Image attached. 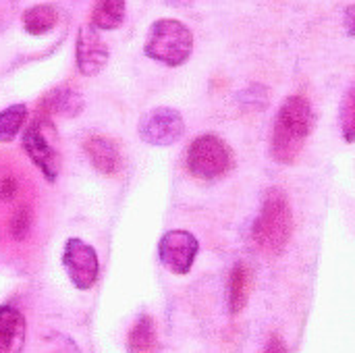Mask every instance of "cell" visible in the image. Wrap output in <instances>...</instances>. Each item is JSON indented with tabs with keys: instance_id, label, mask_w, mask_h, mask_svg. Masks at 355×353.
<instances>
[{
	"instance_id": "52a82bcc",
	"label": "cell",
	"mask_w": 355,
	"mask_h": 353,
	"mask_svg": "<svg viewBox=\"0 0 355 353\" xmlns=\"http://www.w3.org/2000/svg\"><path fill=\"white\" fill-rule=\"evenodd\" d=\"M60 262L75 289L89 291L98 283V277H100L98 252L85 239L69 237L62 246Z\"/></svg>"
},
{
	"instance_id": "d6986e66",
	"label": "cell",
	"mask_w": 355,
	"mask_h": 353,
	"mask_svg": "<svg viewBox=\"0 0 355 353\" xmlns=\"http://www.w3.org/2000/svg\"><path fill=\"white\" fill-rule=\"evenodd\" d=\"M29 229H31V212L27 208H19L12 214L10 225H8V231H10L12 239L15 241H23L29 235Z\"/></svg>"
},
{
	"instance_id": "5bb4252c",
	"label": "cell",
	"mask_w": 355,
	"mask_h": 353,
	"mask_svg": "<svg viewBox=\"0 0 355 353\" xmlns=\"http://www.w3.org/2000/svg\"><path fill=\"white\" fill-rule=\"evenodd\" d=\"M58 23V10L48 4V2H40L33 6H27L21 15V25L29 35H46L50 33Z\"/></svg>"
},
{
	"instance_id": "6da1fadb",
	"label": "cell",
	"mask_w": 355,
	"mask_h": 353,
	"mask_svg": "<svg viewBox=\"0 0 355 353\" xmlns=\"http://www.w3.org/2000/svg\"><path fill=\"white\" fill-rule=\"evenodd\" d=\"M314 127V110L306 96H287L275 117L270 133V154L279 164H291L302 154Z\"/></svg>"
},
{
	"instance_id": "ba28073f",
	"label": "cell",
	"mask_w": 355,
	"mask_h": 353,
	"mask_svg": "<svg viewBox=\"0 0 355 353\" xmlns=\"http://www.w3.org/2000/svg\"><path fill=\"white\" fill-rule=\"evenodd\" d=\"M200 254V241L191 231L173 229L160 237L158 243V260L160 264L177 277H185L191 273Z\"/></svg>"
},
{
	"instance_id": "8fae6325",
	"label": "cell",
	"mask_w": 355,
	"mask_h": 353,
	"mask_svg": "<svg viewBox=\"0 0 355 353\" xmlns=\"http://www.w3.org/2000/svg\"><path fill=\"white\" fill-rule=\"evenodd\" d=\"M85 156L89 160V164L104 177H112L121 171L123 166V156L119 146L104 135H92L85 139L83 144Z\"/></svg>"
},
{
	"instance_id": "44dd1931",
	"label": "cell",
	"mask_w": 355,
	"mask_h": 353,
	"mask_svg": "<svg viewBox=\"0 0 355 353\" xmlns=\"http://www.w3.org/2000/svg\"><path fill=\"white\" fill-rule=\"evenodd\" d=\"M17 191V183L12 177H6L2 183H0V196L2 198H12V193Z\"/></svg>"
},
{
	"instance_id": "9c48e42d",
	"label": "cell",
	"mask_w": 355,
	"mask_h": 353,
	"mask_svg": "<svg viewBox=\"0 0 355 353\" xmlns=\"http://www.w3.org/2000/svg\"><path fill=\"white\" fill-rule=\"evenodd\" d=\"M108 58H110V52L100 31L92 23L81 25L77 31V42H75L77 71L83 77H96L104 71V67L108 64Z\"/></svg>"
},
{
	"instance_id": "9a60e30c",
	"label": "cell",
	"mask_w": 355,
	"mask_h": 353,
	"mask_svg": "<svg viewBox=\"0 0 355 353\" xmlns=\"http://www.w3.org/2000/svg\"><path fill=\"white\" fill-rule=\"evenodd\" d=\"M156 345V322L152 316L141 314L127 333V350L131 353H150Z\"/></svg>"
},
{
	"instance_id": "3957f363",
	"label": "cell",
	"mask_w": 355,
	"mask_h": 353,
	"mask_svg": "<svg viewBox=\"0 0 355 353\" xmlns=\"http://www.w3.org/2000/svg\"><path fill=\"white\" fill-rule=\"evenodd\" d=\"M291 231H293L291 204L283 189L272 187L266 191L262 200L260 214L252 227V237L260 250L268 254H281L291 239Z\"/></svg>"
},
{
	"instance_id": "7c38bea8",
	"label": "cell",
	"mask_w": 355,
	"mask_h": 353,
	"mask_svg": "<svg viewBox=\"0 0 355 353\" xmlns=\"http://www.w3.org/2000/svg\"><path fill=\"white\" fill-rule=\"evenodd\" d=\"M25 339V316L12 306H0V353H23Z\"/></svg>"
},
{
	"instance_id": "ac0fdd59",
	"label": "cell",
	"mask_w": 355,
	"mask_h": 353,
	"mask_svg": "<svg viewBox=\"0 0 355 353\" xmlns=\"http://www.w3.org/2000/svg\"><path fill=\"white\" fill-rule=\"evenodd\" d=\"M339 123H341V133L347 144L355 139V92L354 87L345 94L341 110H339Z\"/></svg>"
},
{
	"instance_id": "7a4b0ae2",
	"label": "cell",
	"mask_w": 355,
	"mask_h": 353,
	"mask_svg": "<svg viewBox=\"0 0 355 353\" xmlns=\"http://www.w3.org/2000/svg\"><path fill=\"white\" fill-rule=\"evenodd\" d=\"M193 31L179 19L162 17L156 19L146 33L144 52L150 60L164 67H183L193 56Z\"/></svg>"
},
{
	"instance_id": "2e32d148",
	"label": "cell",
	"mask_w": 355,
	"mask_h": 353,
	"mask_svg": "<svg viewBox=\"0 0 355 353\" xmlns=\"http://www.w3.org/2000/svg\"><path fill=\"white\" fill-rule=\"evenodd\" d=\"M29 110L25 104H10L0 110V144H10L27 125Z\"/></svg>"
},
{
	"instance_id": "e0dca14e",
	"label": "cell",
	"mask_w": 355,
	"mask_h": 353,
	"mask_svg": "<svg viewBox=\"0 0 355 353\" xmlns=\"http://www.w3.org/2000/svg\"><path fill=\"white\" fill-rule=\"evenodd\" d=\"M250 295V273L245 264H235L229 275V310L231 314H239Z\"/></svg>"
},
{
	"instance_id": "ffe728a7",
	"label": "cell",
	"mask_w": 355,
	"mask_h": 353,
	"mask_svg": "<svg viewBox=\"0 0 355 353\" xmlns=\"http://www.w3.org/2000/svg\"><path fill=\"white\" fill-rule=\"evenodd\" d=\"M264 353H289V350H287V343H285L279 335H272V337L268 339V343H266Z\"/></svg>"
},
{
	"instance_id": "30bf717a",
	"label": "cell",
	"mask_w": 355,
	"mask_h": 353,
	"mask_svg": "<svg viewBox=\"0 0 355 353\" xmlns=\"http://www.w3.org/2000/svg\"><path fill=\"white\" fill-rule=\"evenodd\" d=\"M83 108H85V100H83L81 92L71 83H62L44 94V98L37 104V114H42L46 119H52V117L73 119V117L81 114Z\"/></svg>"
},
{
	"instance_id": "8992f818",
	"label": "cell",
	"mask_w": 355,
	"mask_h": 353,
	"mask_svg": "<svg viewBox=\"0 0 355 353\" xmlns=\"http://www.w3.org/2000/svg\"><path fill=\"white\" fill-rule=\"evenodd\" d=\"M48 127H52L50 119L35 114L21 131L23 133L21 146H23L25 154L29 156L31 164L44 175V179L48 183H54L60 173V162H58V154L50 141Z\"/></svg>"
},
{
	"instance_id": "7402d4cb",
	"label": "cell",
	"mask_w": 355,
	"mask_h": 353,
	"mask_svg": "<svg viewBox=\"0 0 355 353\" xmlns=\"http://www.w3.org/2000/svg\"><path fill=\"white\" fill-rule=\"evenodd\" d=\"M345 29H347V33L354 37L355 35V6L354 4H349V6H347V10H345Z\"/></svg>"
},
{
	"instance_id": "5b68a950",
	"label": "cell",
	"mask_w": 355,
	"mask_h": 353,
	"mask_svg": "<svg viewBox=\"0 0 355 353\" xmlns=\"http://www.w3.org/2000/svg\"><path fill=\"white\" fill-rule=\"evenodd\" d=\"M187 131L183 114L173 106H154L146 110L137 123V135L154 148H168L183 139Z\"/></svg>"
},
{
	"instance_id": "277c9868",
	"label": "cell",
	"mask_w": 355,
	"mask_h": 353,
	"mask_svg": "<svg viewBox=\"0 0 355 353\" xmlns=\"http://www.w3.org/2000/svg\"><path fill=\"white\" fill-rule=\"evenodd\" d=\"M185 166L198 181H216L231 171L233 152L218 135L204 133L189 144L185 152Z\"/></svg>"
},
{
	"instance_id": "4fadbf2b",
	"label": "cell",
	"mask_w": 355,
	"mask_h": 353,
	"mask_svg": "<svg viewBox=\"0 0 355 353\" xmlns=\"http://www.w3.org/2000/svg\"><path fill=\"white\" fill-rule=\"evenodd\" d=\"M127 17V0H96L92 6V25L98 31H116Z\"/></svg>"
}]
</instances>
